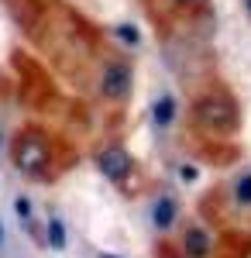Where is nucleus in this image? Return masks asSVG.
<instances>
[{
    "label": "nucleus",
    "instance_id": "dca6fc26",
    "mask_svg": "<svg viewBox=\"0 0 251 258\" xmlns=\"http://www.w3.org/2000/svg\"><path fill=\"white\" fill-rule=\"evenodd\" d=\"M244 11H248V14H251V0H244Z\"/></svg>",
    "mask_w": 251,
    "mask_h": 258
},
{
    "label": "nucleus",
    "instance_id": "f03ea898",
    "mask_svg": "<svg viewBox=\"0 0 251 258\" xmlns=\"http://www.w3.org/2000/svg\"><path fill=\"white\" fill-rule=\"evenodd\" d=\"M14 162L21 172H38L48 162V138H41L38 131H24L14 141Z\"/></svg>",
    "mask_w": 251,
    "mask_h": 258
},
{
    "label": "nucleus",
    "instance_id": "423d86ee",
    "mask_svg": "<svg viewBox=\"0 0 251 258\" xmlns=\"http://www.w3.org/2000/svg\"><path fill=\"white\" fill-rule=\"evenodd\" d=\"M175 220H179V203H175L172 197H158L152 203V224L158 231H169Z\"/></svg>",
    "mask_w": 251,
    "mask_h": 258
},
{
    "label": "nucleus",
    "instance_id": "20e7f679",
    "mask_svg": "<svg viewBox=\"0 0 251 258\" xmlns=\"http://www.w3.org/2000/svg\"><path fill=\"white\" fill-rule=\"evenodd\" d=\"M131 90V66L128 62H110L103 69V97L107 100H124Z\"/></svg>",
    "mask_w": 251,
    "mask_h": 258
},
{
    "label": "nucleus",
    "instance_id": "f3484780",
    "mask_svg": "<svg viewBox=\"0 0 251 258\" xmlns=\"http://www.w3.org/2000/svg\"><path fill=\"white\" fill-rule=\"evenodd\" d=\"M100 258H120V255H107V251H103V255H100Z\"/></svg>",
    "mask_w": 251,
    "mask_h": 258
},
{
    "label": "nucleus",
    "instance_id": "4468645a",
    "mask_svg": "<svg viewBox=\"0 0 251 258\" xmlns=\"http://www.w3.org/2000/svg\"><path fill=\"white\" fill-rule=\"evenodd\" d=\"M158 258H186V255H179V251H172V248H162V251H158Z\"/></svg>",
    "mask_w": 251,
    "mask_h": 258
},
{
    "label": "nucleus",
    "instance_id": "1a4fd4ad",
    "mask_svg": "<svg viewBox=\"0 0 251 258\" xmlns=\"http://www.w3.org/2000/svg\"><path fill=\"white\" fill-rule=\"evenodd\" d=\"M14 214H18L24 231H35V207H31L28 197H14Z\"/></svg>",
    "mask_w": 251,
    "mask_h": 258
},
{
    "label": "nucleus",
    "instance_id": "39448f33",
    "mask_svg": "<svg viewBox=\"0 0 251 258\" xmlns=\"http://www.w3.org/2000/svg\"><path fill=\"white\" fill-rule=\"evenodd\" d=\"M210 251H213L210 234L203 227H186V234H182V255L186 258H210Z\"/></svg>",
    "mask_w": 251,
    "mask_h": 258
},
{
    "label": "nucleus",
    "instance_id": "7ed1b4c3",
    "mask_svg": "<svg viewBox=\"0 0 251 258\" xmlns=\"http://www.w3.org/2000/svg\"><path fill=\"white\" fill-rule=\"evenodd\" d=\"M97 165H100V172L110 179V182H117V186H120L124 179L135 172V159H131V155H128L120 145H110V148H103V152L97 155Z\"/></svg>",
    "mask_w": 251,
    "mask_h": 258
},
{
    "label": "nucleus",
    "instance_id": "2eb2a0df",
    "mask_svg": "<svg viewBox=\"0 0 251 258\" xmlns=\"http://www.w3.org/2000/svg\"><path fill=\"white\" fill-rule=\"evenodd\" d=\"M4 244H7V231H4V224H0V251H4Z\"/></svg>",
    "mask_w": 251,
    "mask_h": 258
},
{
    "label": "nucleus",
    "instance_id": "0eeeda50",
    "mask_svg": "<svg viewBox=\"0 0 251 258\" xmlns=\"http://www.w3.org/2000/svg\"><path fill=\"white\" fill-rule=\"evenodd\" d=\"M152 120L158 124V127H172V120H175V97L172 93H158V97H155Z\"/></svg>",
    "mask_w": 251,
    "mask_h": 258
},
{
    "label": "nucleus",
    "instance_id": "9b49d317",
    "mask_svg": "<svg viewBox=\"0 0 251 258\" xmlns=\"http://www.w3.org/2000/svg\"><path fill=\"white\" fill-rule=\"evenodd\" d=\"M114 35H117L120 41H124L128 48H138V45H141V31H138L135 24H117V28H114Z\"/></svg>",
    "mask_w": 251,
    "mask_h": 258
},
{
    "label": "nucleus",
    "instance_id": "ddd939ff",
    "mask_svg": "<svg viewBox=\"0 0 251 258\" xmlns=\"http://www.w3.org/2000/svg\"><path fill=\"white\" fill-rule=\"evenodd\" d=\"M196 179V165H182V182H193Z\"/></svg>",
    "mask_w": 251,
    "mask_h": 258
},
{
    "label": "nucleus",
    "instance_id": "f257e3e1",
    "mask_svg": "<svg viewBox=\"0 0 251 258\" xmlns=\"http://www.w3.org/2000/svg\"><path fill=\"white\" fill-rule=\"evenodd\" d=\"M193 117H196V124L210 127V131H231L234 124H237V107L227 97L210 93V97L193 103Z\"/></svg>",
    "mask_w": 251,
    "mask_h": 258
},
{
    "label": "nucleus",
    "instance_id": "6e6552de",
    "mask_svg": "<svg viewBox=\"0 0 251 258\" xmlns=\"http://www.w3.org/2000/svg\"><path fill=\"white\" fill-rule=\"evenodd\" d=\"M45 238H48V248L52 251H66L69 248V234H66V224H62L58 214H52V217L45 220Z\"/></svg>",
    "mask_w": 251,
    "mask_h": 258
},
{
    "label": "nucleus",
    "instance_id": "f8f14e48",
    "mask_svg": "<svg viewBox=\"0 0 251 258\" xmlns=\"http://www.w3.org/2000/svg\"><path fill=\"white\" fill-rule=\"evenodd\" d=\"M172 7H179V11H200V7H207V0H172Z\"/></svg>",
    "mask_w": 251,
    "mask_h": 258
},
{
    "label": "nucleus",
    "instance_id": "9d476101",
    "mask_svg": "<svg viewBox=\"0 0 251 258\" xmlns=\"http://www.w3.org/2000/svg\"><path fill=\"white\" fill-rule=\"evenodd\" d=\"M234 200H237L241 207H251V172L237 176V182H234Z\"/></svg>",
    "mask_w": 251,
    "mask_h": 258
}]
</instances>
